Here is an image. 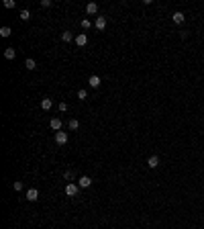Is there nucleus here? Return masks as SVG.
Wrapping results in <instances>:
<instances>
[{
	"label": "nucleus",
	"mask_w": 204,
	"mask_h": 229,
	"mask_svg": "<svg viewBox=\"0 0 204 229\" xmlns=\"http://www.w3.org/2000/svg\"><path fill=\"white\" fill-rule=\"evenodd\" d=\"M14 6H16L14 0H4V8H14Z\"/></svg>",
	"instance_id": "18"
},
{
	"label": "nucleus",
	"mask_w": 204,
	"mask_h": 229,
	"mask_svg": "<svg viewBox=\"0 0 204 229\" xmlns=\"http://www.w3.org/2000/svg\"><path fill=\"white\" fill-rule=\"evenodd\" d=\"M63 178H65V180H72V178H74V172H69V170H68V172L63 174Z\"/></svg>",
	"instance_id": "25"
},
{
	"label": "nucleus",
	"mask_w": 204,
	"mask_h": 229,
	"mask_svg": "<svg viewBox=\"0 0 204 229\" xmlns=\"http://www.w3.org/2000/svg\"><path fill=\"white\" fill-rule=\"evenodd\" d=\"M90 184H92V178H90V176H80V178H78V186H80V188H88Z\"/></svg>",
	"instance_id": "2"
},
{
	"label": "nucleus",
	"mask_w": 204,
	"mask_h": 229,
	"mask_svg": "<svg viewBox=\"0 0 204 229\" xmlns=\"http://www.w3.org/2000/svg\"><path fill=\"white\" fill-rule=\"evenodd\" d=\"M147 166H149V168H157V166H159V158H157V155H151L149 160H147Z\"/></svg>",
	"instance_id": "10"
},
{
	"label": "nucleus",
	"mask_w": 204,
	"mask_h": 229,
	"mask_svg": "<svg viewBox=\"0 0 204 229\" xmlns=\"http://www.w3.org/2000/svg\"><path fill=\"white\" fill-rule=\"evenodd\" d=\"M55 143H57V145H65V143H68V133H65V131H57V133H55Z\"/></svg>",
	"instance_id": "1"
},
{
	"label": "nucleus",
	"mask_w": 204,
	"mask_h": 229,
	"mask_svg": "<svg viewBox=\"0 0 204 229\" xmlns=\"http://www.w3.org/2000/svg\"><path fill=\"white\" fill-rule=\"evenodd\" d=\"M51 107H53V100H51V98H43V100H41V108H43V111H49Z\"/></svg>",
	"instance_id": "9"
},
{
	"label": "nucleus",
	"mask_w": 204,
	"mask_h": 229,
	"mask_svg": "<svg viewBox=\"0 0 204 229\" xmlns=\"http://www.w3.org/2000/svg\"><path fill=\"white\" fill-rule=\"evenodd\" d=\"M65 194H68V196H76V194H78V184L69 182L68 186H65Z\"/></svg>",
	"instance_id": "4"
},
{
	"label": "nucleus",
	"mask_w": 204,
	"mask_h": 229,
	"mask_svg": "<svg viewBox=\"0 0 204 229\" xmlns=\"http://www.w3.org/2000/svg\"><path fill=\"white\" fill-rule=\"evenodd\" d=\"M90 27H92V23H90L88 19H84V20H82V29H90Z\"/></svg>",
	"instance_id": "21"
},
{
	"label": "nucleus",
	"mask_w": 204,
	"mask_h": 229,
	"mask_svg": "<svg viewBox=\"0 0 204 229\" xmlns=\"http://www.w3.org/2000/svg\"><path fill=\"white\" fill-rule=\"evenodd\" d=\"M76 43H78V45H80V47H84V45H86V43H88V37H86V35H84V33L76 35Z\"/></svg>",
	"instance_id": "7"
},
{
	"label": "nucleus",
	"mask_w": 204,
	"mask_h": 229,
	"mask_svg": "<svg viewBox=\"0 0 204 229\" xmlns=\"http://www.w3.org/2000/svg\"><path fill=\"white\" fill-rule=\"evenodd\" d=\"M25 67H27V70H35V67H37V61H35V60H31V57H29V60L25 61Z\"/></svg>",
	"instance_id": "15"
},
{
	"label": "nucleus",
	"mask_w": 204,
	"mask_h": 229,
	"mask_svg": "<svg viewBox=\"0 0 204 229\" xmlns=\"http://www.w3.org/2000/svg\"><path fill=\"white\" fill-rule=\"evenodd\" d=\"M78 127H80L78 119H72V121H69V129H78Z\"/></svg>",
	"instance_id": "20"
},
{
	"label": "nucleus",
	"mask_w": 204,
	"mask_h": 229,
	"mask_svg": "<svg viewBox=\"0 0 204 229\" xmlns=\"http://www.w3.org/2000/svg\"><path fill=\"white\" fill-rule=\"evenodd\" d=\"M78 98H80V100H86V98H88V92H86V90H78Z\"/></svg>",
	"instance_id": "17"
},
{
	"label": "nucleus",
	"mask_w": 204,
	"mask_h": 229,
	"mask_svg": "<svg viewBox=\"0 0 204 229\" xmlns=\"http://www.w3.org/2000/svg\"><path fill=\"white\" fill-rule=\"evenodd\" d=\"M10 33H12L10 27H2V29H0V35H2V37H10Z\"/></svg>",
	"instance_id": "16"
},
{
	"label": "nucleus",
	"mask_w": 204,
	"mask_h": 229,
	"mask_svg": "<svg viewBox=\"0 0 204 229\" xmlns=\"http://www.w3.org/2000/svg\"><path fill=\"white\" fill-rule=\"evenodd\" d=\"M41 6H43V8H49V6H51V0H41Z\"/></svg>",
	"instance_id": "24"
},
{
	"label": "nucleus",
	"mask_w": 204,
	"mask_h": 229,
	"mask_svg": "<svg viewBox=\"0 0 204 229\" xmlns=\"http://www.w3.org/2000/svg\"><path fill=\"white\" fill-rule=\"evenodd\" d=\"M171 19H174V23H176V25H180V23H184V19H186V16H184V13H174V14H171Z\"/></svg>",
	"instance_id": "12"
},
{
	"label": "nucleus",
	"mask_w": 204,
	"mask_h": 229,
	"mask_svg": "<svg viewBox=\"0 0 204 229\" xmlns=\"http://www.w3.org/2000/svg\"><path fill=\"white\" fill-rule=\"evenodd\" d=\"M14 55H16V51H14L12 47H6V49H4V57H6V60H14Z\"/></svg>",
	"instance_id": "13"
},
{
	"label": "nucleus",
	"mask_w": 204,
	"mask_h": 229,
	"mask_svg": "<svg viewBox=\"0 0 204 229\" xmlns=\"http://www.w3.org/2000/svg\"><path fill=\"white\" fill-rule=\"evenodd\" d=\"M61 39L65 41V43H68V41H72V39H76L74 35H72V31H63V33H61Z\"/></svg>",
	"instance_id": "14"
},
{
	"label": "nucleus",
	"mask_w": 204,
	"mask_h": 229,
	"mask_svg": "<svg viewBox=\"0 0 204 229\" xmlns=\"http://www.w3.org/2000/svg\"><path fill=\"white\" fill-rule=\"evenodd\" d=\"M49 127L53 129L55 133H57V131H61V119H59V117H55V119H51V123H49Z\"/></svg>",
	"instance_id": "5"
},
{
	"label": "nucleus",
	"mask_w": 204,
	"mask_h": 229,
	"mask_svg": "<svg viewBox=\"0 0 204 229\" xmlns=\"http://www.w3.org/2000/svg\"><path fill=\"white\" fill-rule=\"evenodd\" d=\"M12 188H14V190H23V182H20V180H16V182L12 184Z\"/></svg>",
	"instance_id": "23"
},
{
	"label": "nucleus",
	"mask_w": 204,
	"mask_h": 229,
	"mask_svg": "<svg viewBox=\"0 0 204 229\" xmlns=\"http://www.w3.org/2000/svg\"><path fill=\"white\" fill-rule=\"evenodd\" d=\"M37 198H39V190H37V188H29L27 190V201L29 202H35Z\"/></svg>",
	"instance_id": "3"
},
{
	"label": "nucleus",
	"mask_w": 204,
	"mask_h": 229,
	"mask_svg": "<svg viewBox=\"0 0 204 229\" xmlns=\"http://www.w3.org/2000/svg\"><path fill=\"white\" fill-rule=\"evenodd\" d=\"M96 10H98V4H96V2H88V4H86V13L88 14H94Z\"/></svg>",
	"instance_id": "11"
},
{
	"label": "nucleus",
	"mask_w": 204,
	"mask_h": 229,
	"mask_svg": "<svg viewBox=\"0 0 204 229\" xmlns=\"http://www.w3.org/2000/svg\"><path fill=\"white\" fill-rule=\"evenodd\" d=\"M65 111H68V102L61 100V102H59V113H65Z\"/></svg>",
	"instance_id": "22"
},
{
	"label": "nucleus",
	"mask_w": 204,
	"mask_h": 229,
	"mask_svg": "<svg viewBox=\"0 0 204 229\" xmlns=\"http://www.w3.org/2000/svg\"><path fill=\"white\" fill-rule=\"evenodd\" d=\"M20 19H23V20H29V19H31V13H29V10H23V13H20Z\"/></svg>",
	"instance_id": "19"
},
{
	"label": "nucleus",
	"mask_w": 204,
	"mask_h": 229,
	"mask_svg": "<svg viewBox=\"0 0 204 229\" xmlns=\"http://www.w3.org/2000/svg\"><path fill=\"white\" fill-rule=\"evenodd\" d=\"M104 27H106V16H98V19H96V29L102 31Z\"/></svg>",
	"instance_id": "8"
},
{
	"label": "nucleus",
	"mask_w": 204,
	"mask_h": 229,
	"mask_svg": "<svg viewBox=\"0 0 204 229\" xmlns=\"http://www.w3.org/2000/svg\"><path fill=\"white\" fill-rule=\"evenodd\" d=\"M88 84H90L92 88H98V86L102 84V80L98 78V76H90V78H88Z\"/></svg>",
	"instance_id": "6"
}]
</instances>
